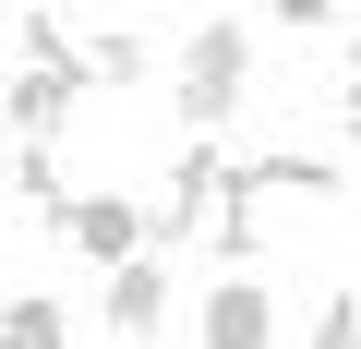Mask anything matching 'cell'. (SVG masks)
Instances as JSON below:
<instances>
[{"mask_svg": "<svg viewBox=\"0 0 361 349\" xmlns=\"http://www.w3.org/2000/svg\"><path fill=\"white\" fill-rule=\"evenodd\" d=\"M241 85H253V37H229V25L180 37V73H169V97H180V133H217V121L241 109Z\"/></svg>", "mask_w": 361, "mask_h": 349, "instance_id": "cell-1", "label": "cell"}, {"mask_svg": "<svg viewBox=\"0 0 361 349\" xmlns=\"http://www.w3.org/2000/svg\"><path fill=\"white\" fill-rule=\"evenodd\" d=\"M49 241H73V253L109 277V265H133V253H145V205H133V193H73V205L49 217Z\"/></svg>", "mask_w": 361, "mask_h": 349, "instance_id": "cell-2", "label": "cell"}, {"mask_svg": "<svg viewBox=\"0 0 361 349\" xmlns=\"http://www.w3.org/2000/svg\"><path fill=\"white\" fill-rule=\"evenodd\" d=\"M217 193H229V157H217V133H193V145H180V169H169V205L145 217V241H205Z\"/></svg>", "mask_w": 361, "mask_h": 349, "instance_id": "cell-3", "label": "cell"}, {"mask_svg": "<svg viewBox=\"0 0 361 349\" xmlns=\"http://www.w3.org/2000/svg\"><path fill=\"white\" fill-rule=\"evenodd\" d=\"M229 181H241L253 205H277V193L337 205V193H349V169H337V157H313V145H265V157H229Z\"/></svg>", "mask_w": 361, "mask_h": 349, "instance_id": "cell-4", "label": "cell"}, {"mask_svg": "<svg viewBox=\"0 0 361 349\" xmlns=\"http://www.w3.org/2000/svg\"><path fill=\"white\" fill-rule=\"evenodd\" d=\"M73 109H85V73H13V85H0V121H13L25 145H61Z\"/></svg>", "mask_w": 361, "mask_h": 349, "instance_id": "cell-5", "label": "cell"}, {"mask_svg": "<svg viewBox=\"0 0 361 349\" xmlns=\"http://www.w3.org/2000/svg\"><path fill=\"white\" fill-rule=\"evenodd\" d=\"M205 349H277V289H265V277L205 289Z\"/></svg>", "mask_w": 361, "mask_h": 349, "instance_id": "cell-6", "label": "cell"}, {"mask_svg": "<svg viewBox=\"0 0 361 349\" xmlns=\"http://www.w3.org/2000/svg\"><path fill=\"white\" fill-rule=\"evenodd\" d=\"M97 325H121V337H145V325H169V265H157V253H133V265H109V301H97Z\"/></svg>", "mask_w": 361, "mask_h": 349, "instance_id": "cell-7", "label": "cell"}, {"mask_svg": "<svg viewBox=\"0 0 361 349\" xmlns=\"http://www.w3.org/2000/svg\"><path fill=\"white\" fill-rule=\"evenodd\" d=\"M73 73H85V85H145L157 49H145L133 25H109V37H73Z\"/></svg>", "mask_w": 361, "mask_h": 349, "instance_id": "cell-8", "label": "cell"}, {"mask_svg": "<svg viewBox=\"0 0 361 349\" xmlns=\"http://www.w3.org/2000/svg\"><path fill=\"white\" fill-rule=\"evenodd\" d=\"M0 349H73V313L49 289H13V301H0Z\"/></svg>", "mask_w": 361, "mask_h": 349, "instance_id": "cell-9", "label": "cell"}, {"mask_svg": "<svg viewBox=\"0 0 361 349\" xmlns=\"http://www.w3.org/2000/svg\"><path fill=\"white\" fill-rule=\"evenodd\" d=\"M0 205H25V217H61V205H73L61 157H49V145H25V157H13V181H0Z\"/></svg>", "mask_w": 361, "mask_h": 349, "instance_id": "cell-10", "label": "cell"}, {"mask_svg": "<svg viewBox=\"0 0 361 349\" xmlns=\"http://www.w3.org/2000/svg\"><path fill=\"white\" fill-rule=\"evenodd\" d=\"M25 73H73V25L61 13H25Z\"/></svg>", "mask_w": 361, "mask_h": 349, "instance_id": "cell-11", "label": "cell"}, {"mask_svg": "<svg viewBox=\"0 0 361 349\" xmlns=\"http://www.w3.org/2000/svg\"><path fill=\"white\" fill-rule=\"evenodd\" d=\"M313 349H361V301H349V289H325V313H313Z\"/></svg>", "mask_w": 361, "mask_h": 349, "instance_id": "cell-12", "label": "cell"}, {"mask_svg": "<svg viewBox=\"0 0 361 349\" xmlns=\"http://www.w3.org/2000/svg\"><path fill=\"white\" fill-rule=\"evenodd\" d=\"M277 25L289 37H337V0H277Z\"/></svg>", "mask_w": 361, "mask_h": 349, "instance_id": "cell-13", "label": "cell"}]
</instances>
